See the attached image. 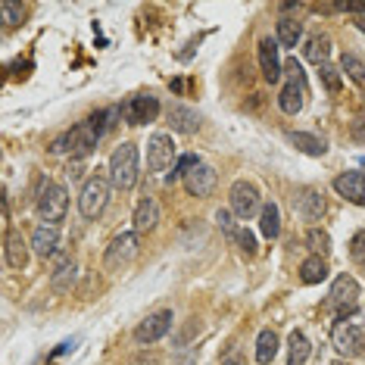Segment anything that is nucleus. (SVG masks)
<instances>
[{
    "mask_svg": "<svg viewBox=\"0 0 365 365\" xmlns=\"http://www.w3.org/2000/svg\"><path fill=\"white\" fill-rule=\"evenodd\" d=\"M66 210H69V190H66L63 185H47L38 194V215L44 222H51V225L63 222Z\"/></svg>",
    "mask_w": 365,
    "mask_h": 365,
    "instance_id": "8",
    "label": "nucleus"
},
{
    "mask_svg": "<svg viewBox=\"0 0 365 365\" xmlns=\"http://www.w3.org/2000/svg\"><path fill=\"white\" fill-rule=\"evenodd\" d=\"M215 222H219V228L225 231V235H228L231 240H237L240 231L235 228V222H231V212H228V210H219V212H215Z\"/></svg>",
    "mask_w": 365,
    "mask_h": 365,
    "instance_id": "34",
    "label": "nucleus"
},
{
    "mask_svg": "<svg viewBox=\"0 0 365 365\" xmlns=\"http://www.w3.org/2000/svg\"><path fill=\"white\" fill-rule=\"evenodd\" d=\"M284 72H287V85L281 88L278 94V106L284 110L287 115H297L306 106V97H309V88H306V76H303V66L297 60H287L284 63Z\"/></svg>",
    "mask_w": 365,
    "mask_h": 365,
    "instance_id": "3",
    "label": "nucleus"
},
{
    "mask_svg": "<svg viewBox=\"0 0 365 365\" xmlns=\"http://www.w3.org/2000/svg\"><path fill=\"white\" fill-rule=\"evenodd\" d=\"M56 247H60V228L51 225V222L38 225L35 235H31V250H35L41 259H51V256L56 253Z\"/></svg>",
    "mask_w": 365,
    "mask_h": 365,
    "instance_id": "18",
    "label": "nucleus"
},
{
    "mask_svg": "<svg viewBox=\"0 0 365 365\" xmlns=\"http://www.w3.org/2000/svg\"><path fill=\"white\" fill-rule=\"evenodd\" d=\"M331 340H334V350L340 356H346V359H359V356H365V322L353 319V315L344 319V322H337Z\"/></svg>",
    "mask_w": 365,
    "mask_h": 365,
    "instance_id": "4",
    "label": "nucleus"
},
{
    "mask_svg": "<svg viewBox=\"0 0 365 365\" xmlns=\"http://www.w3.org/2000/svg\"><path fill=\"white\" fill-rule=\"evenodd\" d=\"M331 365H346V362H331Z\"/></svg>",
    "mask_w": 365,
    "mask_h": 365,
    "instance_id": "39",
    "label": "nucleus"
},
{
    "mask_svg": "<svg viewBox=\"0 0 365 365\" xmlns=\"http://www.w3.org/2000/svg\"><path fill=\"white\" fill-rule=\"evenodd\" d=\"M4 259L10 269H26L29 265V240L22 237V231L6 228L4 235Z\"/></svg>",
    "mask_w": 365,
    "mask_h": 365,
    "instance_id": "14",
    "label": "nucleus"
},
{
    "mask_svg": "<svg viewBox=\"0 0 365 365\" xmlns=\"http://www.w3.org/2000/svg\"><path fill=\"white\" fill-rule=\"evenodd\" d=\"M356 26H359L365 31V13H356Z\"/></svg>",
    "mask_w": 365,
    "mask_h": 365,
    "instance_id": "38",
    "label": "nucleus"
},
{
    "mask_svg": "<svg viewBox=\"0 0 365 365\" xmlns=\"http://www.w3.org/2000/svg\"><path fill=\"white\" fill-rule=\"evenodd\" d=\"M172 322H175V319H172V309H156V312H150L135 328V340H138V344H156L160 337L169 334Z\"/></svg>",
    "mask_w": 365,
    "mask_h": 365,
    "instance_id": "11",
    "label": "nucleus"
},
{
    "mask_svg": "<svg viewBox=\"0 0 365 365\" xmlns=\"http://www.w3.org/2000/svg\"><path fill=\"white\" fill-rule=\"evenodd\" d=\"M160 115V101L150 94H140V97H131V101L122 103V119L128 125H144V122H153Z\"/></svg>",
    "mask_w": 365,
    "mask_h": 365,
    "instance_id": "12",
    "label": "nucleus"
},
{
    "mask_svg": "<svg viewBox=\"0 0 365 365\" xmlns=\"http://www.w3.org/2000/svg\"><path fill=\"white\" fill-rule=\"evenodd\" d=\"M306 247H309L315 256H325L331 250V237L322 228H309V231H306Z\"/></svg>",
    "mask_w": 365,
    "mask_h": 365,
    "instance_id": "30",
    "label": "nucleus"
},
{
    "mask_svg": "<svg viewBox=\"0 0 365 365\" xmlns=\"http://www.w3.org/2000/svg\"><path fill=\"white\" fill-rule=\"evenodd\" d=\"M309 353H312V344L303 331H294L287 337V365H306L309 362Z\"/></svg>",
    "mask_w": 365,
    "mask_h": 365,
    "instance_id": "22",
    "label": "nucleus"
},
{
    "mask_svg": "<svg viewBox=\"0 0 365 365\" xmlns=\"http://www.w3.org/2000/svg\"><path fill=\"white\" fill-rule=\"evenodd\" d=\"M0 13H4V26L13 29L26 19V6L22 4H13V0H0Z\"/></svg>",
    "mask_w": 365,
    "mask_h": 365,
    "instance_id": "31",
    "label": "nucleus"
},
{
    "mask_svg": "<svg viewBox=\"0 0 365 365\" xmlns=\"http://www.w3.org/2000/svg\"><path fill=\"white\" fill-rule=\"evenodd\" d=\"M97 140H101V135L91 128V122H81V125H76L72 131H66L63 138H56L51 150L53 153H72V156H78V160H85L88 153H94Z\"/></svg>",
    "mask_w": 365,
    "mask_h": 365,
    "instance_id": "5",
    "label": "nucleus"
},
{
    "mask_svg": "<svg viewBox=\"0 0 365 365\" xmlns=\"http://www.w3.org/2000/svg\"><path fill=\"white\" fill-rule=\"evenodd\" d=\"M303 53H306V60H309V63L325 66L328 63V53H331V38L328 35H312L309 41H306Z\"/></svg>",
    "mask_w": 365,
    "mask_h": 365,
    "instance_id": "25",
    "label": "nucleus"
},
{
    "mask_svg": "<svg viewBox=\"0 0 365 365\" xmlns=\"http://www.w3.org/2000/svg\"><path fill=\"white\" fill-rule=\"evenodd\" d=\"M110 187H113V181L110 175H103L101 169L91 175L85 185H81V194H78V210L85 219H97L103 210H106V203H110Z\"/></svg>",
    "mask_w": 365,
    "mask_h": 365,
    "instance_id": "1",
    "label": "nucleus"
},
{
    "mask_svg": "<svg viewBox=\"0 0 365 365\" xmlns=\"http://www.w3.org/2000/svg\"><path fill=\"white\" fill-rule=\"evenodd\" d=\"M181 181H185V190H187L190 197H210L212 190H215V181H219V175H215L212 165L197 163Z\"/></svg>",
    "mask_w": 365,
    "mask_h": 365,
    "instance_id": "13",
    "label": "nucleus"
},
{
    "mask_svg": "<svg viewBox=\"0 0 365 365\" xmlns=\"http://www.w3.org/2000/svg\"><path fill=\"white\" fill-rule=\"evenodd\" d=\"M169 122L175 131H181V135H194V131L200 128V113L190 110V106H172Z\"/></svg>",
    "mask_w": 365,
    "mask_h": 365,
    "instance_id": "21",
    "label": "nucleus"
},
{
    "mask_svg": "<svg viewBox=\"0 0 365 365\" xmlns=\"http://www.w3.org/2000/svg\"><path fill=\"white\" fill-rule=\"evenodd\" d=\"M138 147L135 144H119L110 156V181L119 190H131L138 185Z\"/></svg>",
    "mask_w": 365,
    "mask_h": 365,
    "instance_id": "2",
    "label": "nucleus"
},
{
    "mask_svg": "<svg viewBox=\"0 0 365 365\" xmlns=\"http://www.w3.org/2000/svg\"><path fill=\"white\" fill-rule=\"evenodd\" d=\"M228 197H231V212H235L237 219H253L256 212H262L259 190H256L250 181H235Z\"/></svg>",
    "mask_w": 365,
    "mask_h": 365,
    "instance_id": "9",
    "label": "nucleus"
},
{
    "mask_svg": "<svg viewBox=\"0 0 365 365\" xmlns=\"http://www.w3.org/2000/svg\"><path fill=\"white\" fill-rule=\"evenodd\" d=\"M328 303H331V309L337 312V322L350 319L356 312V306H359V281L353 275H337L334 284H331Z\"/></svg>",
    "mask_w": 365,
    "mask_h": 365,
    "instance_id": "6",
    "label": "nucleus"
},
{
    "mask_svg": "<svg viewBox=\"0 0 365 365\" xmlns=\"http://www.w3.org/2000/svg\"><path fill=\"white\" fill-rule=\"evenodd\" d=\"M290 144L294 147H300L303 153H309V156H322L328 150V144L322 138H315V135H306V131H294L290 135Z\"/></svg>",
    "mask_w": 365,
    "mask_h": 365,
    "instance_id": "28",
    "label": "nucleus"
},
{
    "mask_svg": "<svg viewBox=\"0 0 365 365\" xmlns=\"http://www.w3.org/2000/svg\"><path fill=\"white\" fill-rule=\"evenodd\" d=\"M340 69H344V76L353 78L356 85H365V63L359 60V56L344 53V60H340Z\"/></svg>",
    "mask_w": 365,
    "mask_h": 365,
    "instance_id": "29",
    "label": "nucleus"
},
{
    "mask_svg": "<svg viewBox=\"0 0 365 365\" xmlns=\"http://www.w3.org/2000/svg\"><path fill=\"white\" fill-rule=\"evenodd\" d=\"M76 278H78L76 259H60L56 272L51 275V290H53V294H69V290L76 287Z\"/></svg>",
    "mask_w": 365,
    "mask_h": 365,
    "instance_id": "19",
    "label": "nucleus"
},
{
    "mask_svg": "<svg viewBox=\"0 0 365 365\" xmlns=\"http://www.w3.org/2000/svg\"><path fill=\"white\" fill-rule=\"evenodd\" d=\"M222 365H247V362H244V356H240V353H231V356L222 359Z\"/></svg>",
    "mask_w": 365,
    "mask_h": 365,
    "instance_id": "37",
    "label": "nucleus"
},
{
    "mask_svg": "<svg viewBox=\"0 0 365 365\" xmlns=\"http://www.w3.org/2000/svg\"><path fill=\"white\" fill-rule=\"evenodd\" d=\"M237 244H240V250H244L247 256H253L256 253V237L250 235L247 228H240V235H237Z\"/></svg>",
    "mask_w": 365,
    "mask_h": 365,
    "instance_id": "35",
    "label": "nucleus"
},
{
    "mask_svg": "<svg viewBox=\"0 0 365 365\" xmlns=\"http://www.w3.org/2000/svg\"><path fill=\"white\" fill-rule=\"evenodd\" d=\"M328 278V262L322 256H309L303 265H300V281L303 284H322Z\"/></svg>",
    "mask_w": 365,
    "mask_h": 365,
    "instance_id": "24",
    "label": "nucleus"
},
{
    "mask_svg": "<svg viewBox=\"0 0 365 365\" xmlns=\"http://www.w3.org/2000/svg\"><path fill=\"white\" fill-rule=\"evenodd\" d=\"M259 231L269 240H275L281 235V212H278L275 203H265L262 206V212H259Z\"/></svg>",
    "mask_w": 365,
    "mask_h": 365,
    "instance_id": "27",
    "label": "nucleus"
},
{
    "mask_svg": "<svg viewBox=\"0 0 365 365\" xmlns=\"http://www.w3.org/2000/svg\"><path fill=\"white\" fill-rule=\"evenodd\" d=\"M259 69H262V78L269 81V85L281 81L284 66H281V60H278V41H272V38L259 41Z\"/></svg>",
    "mask_w": 365,
    "mask_h": 365,
    "instance_id": "15",
    "label": "nucleus"
},
{
    "mask_svg": "<svg viewBox=\"0 0 365 365\" xmlns=\"http://www.w3.org/2000/svg\"><path fill=\"white\" fill-rule=\"evenodd\" d=\"M350 259L353 262H365V231H356L350 240Z\"/></svg>",
    "mask_w": 365,
    "mask_h": 365,
    "instance_id": "32",
    "label": "nucleus"
},
{
    "mask_svg": "<svg viewBox=\"0 0 365 365\" xmlns=\"http://www.w3.org/2000/svg\"><path fill=\"white\" fill-rule=\"evenodd\" d=\"M303 38V22L294 19V16H284L278 19V44L284 47H297V41Z\"/></svg>",
    "mask_w": 365,
    "mask_h": 365,
    "instance_id": "26",
    "label": "nucleus"
},
{
    "mask_svg": "<svg viewBox=\"0 0 365 365\" xmlns=\"http://www.w3.org/2000/svg\"><path fill=\"white\" fill-rule=\"evenodd\" d=\"M319 76H322V81H325V88L328 91H340V76H337V69L334 66H319Z\"/></svg>",
    "mask_w": 365,
    "mask_h": 365,
    "instance_id": "33",
    "label": "nucleus"
},
{
    "mask_svg": "<svg viewBox=\"0 0 365 365\" xmlns=\"http://www.w3.org/2000/svg\"><path fill=\"white\" fill-rule=\"evenodd\" d=\"M294 210L300 212L306 222H315L325 215V197H322V190H315V187H300L294 197Z\"/></svg>",
    "mask_w": 365,
    "mask_h": 365,
    "instance_id": "16",
    "label": "nucleus"
},
{
    "mask_svg": "<svg viewBox=\"0 0 365 365\" xmlns=\"http://www.w3.org/2000/svg\"><path fill=\"white\" fill-rule=\"evenodd\" d=\"M135 231L138 235H147V231L156 228V222H160V206H156V200H150V197H144L138 206H135Z\"/></svg>",
    "mask_w": 365,
    "mask_h": 365,
    "instance_id": "20",
    "label": "nucleus"
},
{
    "mask_svg": "<svg viewBox=\"0 0 365 365\" xmlns=\"http://www.w3.org/2000/svg\"><path fill=\"white\" fill-rule=\"evenodd\" d=\"M172 160H175V140L169 135H153L147 140V169H150L153 175H163L172 165Z\"/></svg>",
    "mask_w": 365,
    "mask_h": 365,
    "instance_id": "10",
    "label": "nucleus"
},
{
    "mask_svg": "<svg viewBox=\"0 0 365 365\" xmlns=\"http://www.w3.org/2000/svg\"><path fill=\"white\" fill-rule=\"evenodd\" d=\"M334 190L344 197V200L365 206V172H344V175H337Z\"/></svg>",
    "mask_w": 365,
    "mask_h": 365,
    "instance_id": "17",
    "label": "nucleus"
},
{
    "mask_svg": "<svg viewBox=\"0 0 365 365\" xmlns=\"http://www.w3.org/2000/svg\"><path fill=\"white\" fill-rule=\"evenodd\" d=\"M275 356H278V334L265 328V331H259V337H256V362L269 365Z\"/></svg>",
    "mask_w": 365,
    "mask_h": 365,
    "instance_id": "23",
    "label": "nucleus"
},
{
    "mask_svg": "<svg viewBox=\"0 0 365 365\" xmlns=\"http://www.w3.org/2000/svg\"><path fill=\"white\" fill-rule=\"evenodd\" d=\"M138 250H140L138 231H122V235H115V237L110 240V247H106V253H103V269H106V272L125 269V265L138 256Z\"/></svg>",
    "mask_w": 365,
    "mask_h": 365,
    "instance_id": "7",
    "label": "nucleus"
},
{
    "mask_svg": "<svg viewBox=\"0 0 365 365\" xmlns=\"http://www.w3.org/2000/svg\"><path fill=\"white\" fill-rule=\"evenodd\" d=\"M350 131H353V138H356V140H365V113H362V115H356V122H353V128H350Z\"/></svg>",
    "mask_w": 365,
    "mask_h": 365,
    "instance_id": "36",
    "label": "nucleus"
}]
</instances>
